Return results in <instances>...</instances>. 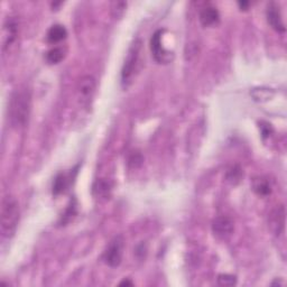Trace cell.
Wrapping results in <instances>:
<instances>
[{"label": "cell", "instance_id": "obj_1", "mask_svg": "<svg viewBox=\"0 0 287 287\" xmlns=\"http://www.w3.org/2000/svg\"><path fill=\"white\" fill-rule=\"evenodd\" d=\"M30 93L27 89L16 90L9 103V119L15 128L24 127L29 118Z\"/></svg>", "mask_w": 287, "mask_h": 287}, {"label": "cell", "instance_id": "obj_2", "mask_svg": "<svg viewBox=\"0 0 287 287\" xmlns=\"http://www.w3.org/2000/svg\"><path fill=\"white\" fill-rule=\"evenodd\" d=\"M18 222H19V206L17 200L7 195L2 199L0 210V231L3 238H11L15 235Z\"/></svg>", "mask_w": 287, "mask_h": 287}, {"label": "cell", "instance_id": "obj_3", "mask_svg": "<svg viewBox=\"0 0 287 287\" xmlns=\"http://www.w3.org/2000/svg\"><path fill=\"white\" fill-rule=\"evenodd\" d=\"M140 49H142V42H140L139 39L135 40V43L131 45L129 48L125 63L121 69V84L124 86H127L130 83L131 79H133L134 76V73L136 69H137Z\"/></svg>", "mask_w": 287, "mask_h": 287}, {"label": "cell", "instance_id": "obj_4", "mask_svg": "<svg viewBox=\"0 0 287 287\" xmlns=\"http://www.w3.org/2000/svg\"><path fill=\"white\" fill-rule=\"evenodd\" d=\"M122 252H124V238L121 236H117L110 241L104 252L103 262L110 267H118L122 261Z\"/></svg>", "mask_w": 287, "mask_h": 287}, {"label": "cell", "instance_id": "obj_5", "mask_svg": "<svg viewBox=\"0 0 287 287\" xmlns=\"http://www.w3.org/2000/svg\"><path fill=\"white\" fill-rule=\"evenodd\" d=\"M163 33L164 29H159L153 34L152 38H150V51H152L155 61L161 63V64L162 63L166 64V63H170L173 60V53L164 48L162 44Z\"/></svg>", "mask_w": 287, "mask_h": 287}, {"label": "cell", "instance_id": "obj_6", "mask_svg": "<svg viewBox=\"0 0 287 287\" xmlns=\"http://www.w3.org/2000/svg\"><path fill=\"white\" fill-rule=\"evenodd\" d=\"M18 36V22L15 18H8L4 21L1 30V49L2 52L9 48Z\"/></svg>", "mask_w": 287, "mask_h": 287}, {"label": "cell", "instance_id": "obj_7", "mask_svg": "<svg viewBox=\"0 0 287 287\" xmlns=\"http://www.w3.org/2000/svg\"><path fill=\"white\" fill-rule=\"evenodd\" d=\"M212 231L217 238L227 239L234 232V222L228 217H218L212 222Z\"/></svg>", "mask_w": 287, "mask_h": 287}, {"label": "cell", "instance_id": "obj_8", "mask_svg": "<svg viewBox=\"0 0 287 287\" xmlns=\"http://www.w3.org/2000/svg\"><path fill=\"white\" fill-rule=\"evenodd\" d=\"M267 21L268 24L272 26L273 29H275L279 33H284L285 31V25L282 19V15L280 11V8L275 3L268 4L267 7Z\"/></svg>", "mask_w": 287, "mask_h": 287}, {"label": "cell", "instance_id": "obj_9", "mask_svg": "<svg viewBox=\"0 0 287 287\" xmlns=\"http://www.w3.org/2000/svg\"><path fill=\"white\" fill-rule=\"evenodd\" d=\"M219 20H220V13H219L218 9L208 6L204 7L201 11H200V21L204 27H212L217 25Z\"/></svg>", "mask_w": 287, "mask_h": 287}, {"label": "cell", "instance_id": "obj_10", "mask_svg": "<svg viewBox=\"0 0 287 287\" xmlns=\"http://www.w3.org/2000/svg\"><path fill=\"white\" fill-rule=\"evenodd\" d=\"M77 90L82 99H89L92 97L95 90V80L93 76L85 75L82 77L77 85Z\"/></svg>", "mask_w": 287, "mask_h": 287}, {"label": "cell", "instance_id": "obj_11", "mask_svg": "<svg viewBox=\"0 0 287 287\" xmlns=\"http://www.w3.org/2000/svg\"><path fill=\"white\" fill-rule=\"evenodd\" d=\"M71 173H69V174H66V173H60L53 182V194L58 195L64 193L71 184Z\"/></svg>", "mask_w": 287, "mask_h": 287}, {"label": "cell", "instance_id": "obj_12", "mask_svg": "<svg viewBox=\"0 0 287 287\" xmlns=\"http://www.w3.org/2000/svg\"><path fill=\"white\" fill-rule=\"evenodd\" d=\"M285 223L284 208H277L271 215V227L276 235H280Z\"/></svg>", "mask_w": 287, "mask_h": 287}, {"label": "cell", "instance_id": "obj_13", "mask_svg": "<svg viewBox=\"0 0 287 287\" xmlns=\"http://www.w3.org/2000/svg\"><path fill=\"white\" fill-rule=\"evenodd\" d=\"M67 36V30L62 25H53L47 31V40L51 44H56L65 39Z\"/></svg>", "mask_w": 287, "mask_h": 287}, {"label": "cell", "instance_id": "obj_14", "mask_svg": "<svg viewBox=\"0 0 287 287\" xmlns=\"http://www.w3.org/2000/svg\"><path fill=\"white\" fill-rule=\"evenodd\" d=\"M253 189L255 193L258 194L259 197H267V195H270L272 192L270 182L266 179H264V177H258V179L254 180Z\"/></svg>", "mask_w": 287, "mask_h": 287}, {"label": "cell", "instance_id": "obj_15", "mask_svg": "<svg viewBox=\"0 0 287 287\" xmlns=\"http://www.w3.org/2000/svg\"><path fill=\"white\" fill-rule=\"evenodd\" d=\"M65 56V51L62 47H54L46 53V61L49 64H57Z\"/></svg>", "mask_w": 287, "mask_h": 287}, {"label": "cell", "instance_id": "obj_16", "mask_svg": "<svg viewBox=\"0 0 287 287\" xmlns=\"http://www.w3.org/2000/svg\"><path fill=\"white\" fill-rule=\"evenodd\" d=\"M241 176H243V172H241V168L238 165H234L227 172V180L231 182L232 184L238 183Z\"/></svg>", "mask_w": 287, "mask_h": 287}, {"label": "cell", "instance_id": "obj_17", "mask_svg": "<svg viewBox=\"0 0 287 287\" xmlns=\"http://www.w3.org/2000/svg\"><path fill=\"white\" fill-rule=\"evenodd\" d=\"M218 283L221 286H234L237 283V277L229 274H221L218 276Z\"/></svg>", "mask_w": 287, "mask_h": 287}, {"label": "cell", "instance_id": "obj_18", "mask_svg": "<svg viewBox=\"0 0 287 287\" xmlns=\"http://www.w3.org/2000/svg\"><path fill=\"white\" fill-rule=\"evenodd\" d=\"M94 191L98 193V197H104L107 198L110 192V185L106 181L98 182V186H95Z\"/></svg>", "mask_w": 287, "mask_h": 287}, {"label": "cell", "instance_id": "obj_19", "mask_svg": "<svg viewBox=\"0 0 287 287\" xmlns=\"http://www.w3.org/2000/svg\"><path fill=\"white\" fill-rule=\"evenodd\" d=\"M126 7H127L126 2H122V1L113 2L112 7H111V11H112L113 17L119 18L120 16H122V13H124Z\"/></svg>", "mask_w": 287, "mask_h": 287}, {"label": "cell", "instance_id": "obj_20", "mask_svg": "<svg viewBox=\"0 0 287 287\" xmlns=\"http://www.w3.org/2000/svg\"><path fill=\"white\" fill-rule=\"evenodd\" d=\"M74 215H75V206L74 204H71V206H69V208H67L65 215L63 216V222L65 223L67 221H70Z\"/></svg>", "mask_w": 287, "mask_h": 287}, {"label": "cell", "instance_id": "obj_21", "mask_svg": "<svg viewBox=\"0 0 287 287\" xmlns=\"http://www.w3.org/2000/svg\"><path fill=\"white\" fill-rule=\"evenodd\" d=\"M238 6L240 7L241 10H247L248 7H249V2L248 1H239Z\"/></svg>", "mask_w": 287, "mask_h": 287}, {"label": "cell", "instance_id": "obj_22", "mask_svg": "<svg viewBox=\"0 0 287 287\" xmlns=\"http://www.w3.org/2000/svg\"><path fill=\"white\" fill-rule=\"evenodd\" d=\"M133 282H130L129 280H124L120 283V286H133Z\"/></svg>", "mask_w": 287, "mask_h": 287}]
</instances>
